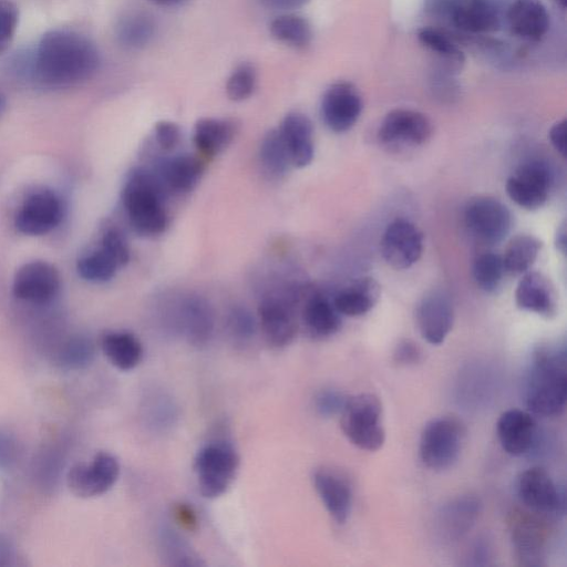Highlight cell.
<instances>
[{"label":"cell","mask_w":567,"mask_h":567,"mask_svg":"<svg viewBox=\"0 0 567 567\" xmlns=\"http://www.w3.org/2000/svg\"><path fill=\"white\" fill-rule=\"evenodd\" d=\"M100 63V52L87 37L54 29L45 32L34 48L14 55L9 70L37 86L62 89L92 78Z\"/></svg>","instance_id":"1"},{"label":"cell","mask_w":567,"mask_h":567,"mask_svg":"<svg viewBox=\"0 0 567 567\" xmlns=\"http://www.w3.org/2000/svg\"><path fill=\"white\" fill-rule=\"evenodd\" d=\"M525 402L530 412L542 416H556L565 411L567 402L565 347H542L534 353L525 384Z\"/></svg>","instance_id":"2"},{"label":"cell","mask_w":567,"mask_h":567,"mask_svg":"<svg viewBox=\"0 0 567 567\" xmlns=\"http://www.w3.org/2000/svg\"><path fill=\"white\" fill-rule=\"evenodd\" d=\"M165 193L153 171L136 167L128 173L122 190V203L136 234L151 237L166 229Z\"/></svg>","instance_id":"3"},{"label":"cell","mask_w":567,"mask_h":567,"mask_svg":"<svg viewBox=\"0 0 567 567\" xmlns=\"http://www.w3.org/2000/svg\"><path fill=\"white\" fill-rule=\"evenodd\" d=\"M340 426L351 444L374 452L382 447L385 431L382 424V404L373 393L347 396L340 412Z\"/></svg>","instance_id":"4"},{"label":"cell","mask_w":567,"mask_h":567,"mask_svg":"<svg viewBox=\"0 0 567 567\" xmlns=\"http://www.w3.org/2000/svg\"><path fill=\"white\" fill-rule=\"evenodd\" d=\"M193 467L200 494L205 498H218L236 478L239 455L231 442L214 440L197 451Z\"/></svg>","instance_id":"5"},{"label":"cell","mask_w":567,"mask_h":567,"mask_svg":"<svg viewBox=\"0 0 567 567\" xmlns=\"http://www.w3.org/2000/svg\"><path fill=\"white\" fill-rule=\"evenodd\" d=\"M425 10L464 33L493 32L501 25L495 0H425Z\"/></svg>","instance_id":"6"},{"label":"cell","mask_w":567,"mask_h":567,"mask_svg":"<svg viewBox=\"0 0 567 567\" xmlns=\"http://www.w3.org/2000/svg\"><path fill=\"white\" fill-rule=\"evenodd\" d=\"M301 291L299 287H287L286 290L267 292L259 301V323L267 343L272 348H285L296 337L297 305Z\"/></svg>","instance_id":"7"},{"label":"cell","mask_w":567,"mask_h":567,"mask_svg":"<svg viewBox=\"0 0 567 567\" xmlns=\"http://www.w3.org/2000/svg\"><path fill=\"white\" fill-rule=\"evenodd\" d=\"M465 431L454 417L440 416L429 421L420 436L419 455L430 470L444 471L458 460Z\"/></svg>","instance_id":"8"},{"label":"cell","mask_w":567,"mask_h":567,"mask_svg":"<svg viewBox=\"0 0 567 567\" xmlns=\"http://www.w3.org/2000/svg\"><path fill=\"white\" fill-rule=\"evenodd\" d=\"M555 183V173L544 159L532 158L517 166L506 181L508 197L519 207L535 210L545 205Z\"/></svg>","instance_id":"9"},{"label":"cell","mask_w":567,"mask_h":567,"mask_svg":"<svg viewBox=\"0 0 567 567\" xmlns=\"http://www.w3.org/2000/svg\"><path fill=\"white\" fill-rule=\"evenodd\" d=\"M463 221L468 234L484 245L502 243L512 229V214L498 199L477 196L467 202Z\"/></svg>","instance_id":"10"},{"label":"cell","mask_w":567,"mask_h":567,"mask_svg":"<svg viewBox=\"0 0 567 567\" xmlns=\"http://www.w3.org/2000/svg\"><path fill=\"white\" fill-rule=\"evenodd\" d=\"M516 494L530 511L546 515H564L566 493L542 467H529L516 481Z\"/></svg>","instance_id":"11"},{"label":"cell","mask_w":567,"mask_h":567,"mask_svg":"<svg viewBox=\"0 0 567 567\" xmlns=\"http://www.w3.org/2000/svg\"><path fill=\"white\" fill-rule=\"evenodd\" d=\"M432 131V123L425 114L410 109H395L381 121L378 140L391 150L415 147L425 144Z\"/></svg>","instance_id":"12"},{"label":"cell","mask_w":567,"mask_h":567,"mask_svg":"<svg viewBox=\"0 0 567 567\" xmlns=\"http://www.w3.org/2000/svg\"><path fill=\"white\" fill-rule=\"evenodd\" d=\"M120 475L117 458L106 452L97 453L90 463L73 465L66 475L70 491L78 497L87 498L110 491Z\"/></svg>","instance_id":"13"},{"label":"cell","mask_w":567,"mask_h":567,"mask_svg":"<svg viewBox=\"0 0 567 567\" xmlns=\"http://www.w3.org/2000/svg\"><path fill=\"white\" fill-rule=\"evenodd\" d=\"M424 238L420 228L409 219L396 218L388 224L381 238V254L394 269H408L423 252Z\"/></svg>","instance_id":"14"},{"label":"cell","mask_w":567,"mask_h":567,"mask_svg":"<svg viewBox=\"0 0 567 567\" xmlns=\"http://www.w3.org/2000/svg\"><path fill=\"white\" fill-rule=\"evenodd\" d=\"M362 110V96L357 86L348 81L332 83L321 99L322 121L334 133L351 130L361 116Z\"/></svg>","instance_id":"15"},{"label":"cell","mask_w":567,"mask_h":567,"mask_svg":"<svg viewBox=\"0 0 567 567\" xmlns=\"http://www.w3.org/2000/svg\"><path fill=\"white\" fill-rule=\"evenodd\" d=\"M172 327L188 344L205 347L212 340L215 329L213 307L204 297L188 295L178 303Z\"/></svg>","instance_id":"16"},{"label":"cell","mask_w":567,"mask_h":567,"mask_svg":"<svg viewBox=\"0 0 567 567\" xmlns=\"http://www.w3.org/2000/svg\"><path fill=\"white\" fill-rule=\"evenodd\" d=\"M60 289V275L47 261L33 260L22 265L16 272L12 284L13 295L31 303L51 301Z\"/></svg>","instance_id":"17"},{"label":"cell","mask_w":567,"mask_h":567,"mask_svg":"<svg viewBox=\"0 0 567 567\" xmlns=\"http://www.w3.org/2000/svg\"><path fill=\"white\" fill-rule=\"evenodd\" d=\"M62 206L59 197L51 190L31 194L16 215L17 229L29 236H40L52 230L60 223Z\"/></svg>","instance_id":"18"},{"label":"cell","mask_w":567,"mask_h":567,"mask_svg":"<svg viewBox=\"0 0 567 567\" xmlns=\"http://www.w3.org/2000/svg\"><path fill=\"white\" fill-rule=\"evenodd\" d=\"M415 319L421 337L430 344H441L453 328L451 299L443 291H430L417 303Z\"/></svg>","instance_id":"19"},{"label":"cell","mask_w":567,"mask_h":567,"mask_svg":"<svg viewBox=\"0 0 567 567\" xmlns=\"http://www.w3.org/2000/svg\"><path fill=\"white\" fill-rule=\"evenodd\" d=\"M313 487L324 508L337 524H344L352 509V487L344 474L321 466L312 473Z\"/></svg>","instance_id":"20"},{"label":"cell","mask_w":567,"mask_h":567,"mask_svg":"<svg viewBox=\"0 0 567 567\" xmlns=\"http://www.w3.org/2000/svg\"><path fill=\"white\" fill-rule=\"evenodd\" d=\"M497 439L502 449L512 456H523L534 449L537 424L530 413L512 409L503 412L496 423Z\"/></svg>","instance_id":"21"},{"label":"cell","mask_w":567,"mask_h":567,"mask_svg":"<svg viewBox=\"0 0 567 567\" xmlns=\"http://www.w3.org/2000/svg\"><path fill=\"white\" fill-rule=\"evenodd\" d=\"M482 511L481 501L473 495H461L445 503L437 512L435 528L446 542H457L475 525Z\"/></svg>","instance_id":"22"},{"label":"cell","mask_w":567,"mask_h":567,"mask_svg":"<svg viewBox=\"0 0 567 567\" xmlns=\"http://www.w3.org/2000/svg\"><path fill=\"white\" fill-rule=\"evenodd\" d=\"M515 303L524 311L550 319L557 313V293L544 274L527 271L522 275L515 290Z\"/></svg>","instance_id":"23"},{"label":"cell","mask_w":567,"mask_h":567,"mask_svg":"<svg viewBox=\"0 0 567 567\" xmlns=\"http://www.w3.org/2000/svg\"><path fill=\"white\" fill-rule=\"evenodd\" d=\"M153 173L166 192L186 193L199 182L204 164L194 155L178 154L159 159Z\"/></svg>","instance_id":"24"},{"label":"cell","mask_w":567,"mask_h":567,"mask_svg":"<svg viewBox=\"0 0 567 567\" xmlns=\"http://www.w3.org/2000/svg\"><path fill=\"white\" fill-rule=\"evenodd\" d=\"M286 144L291 165L306 167L315 155L313 127L309 117L300 112L288 113L278 128Z\"/></svg>","instance_id":"25"},{"label":"cell","mask_w":567,"mask_h":567,"mask_svg":"<svg viewBox=\"0 0 567 567\" xmlns=\"http://www.w3.org/2000/svg\"><path fill=\"white\" fill-rule=\"evenodd\" d=\"M506 20L511 32L527 41H539L549 28V14L540 0H515Z\"/></svg>","instance_id":"26"},{"label":"cell","mask_w":567,"mask_h":567,"mask_svg":"<svg viewBox=\"0 0 567 567\" xmlns=\"http://www.w3.org/2000/svg\"><path fill=\"white\" fill-rule=\"evenodd\" d=\"M341 317L332 297L320 291L308 295L301 311L305 330L313 339H326L336 334L342 326Z\"/></svg>","instance_id":"27"},{"label":"cell","mask_w":567,"mask_h":567,"mask_svg":"<svg viewBox=\"0 0 567 567\" xmlns=\"http://www.w3.org/2000/svg\"><path fill=\"white\" fill-rule=\"evenodd\" d=\"M381 288L373 278H359L332 296V302L341 316L359 317L368 313L378 302Z\"/></svg>","instance_id":"28"},{"label":"cell","mask_w":567,"mask_h":567,"mask_svg":"<svg viewBox=\"0 0 567 567\" xmlns=\"http://www.w3.org/2000/svg\"><path fill=\"white\" fill-rule=\"evenodd\" d=\"M543 530L533 520L518 522L512 532L515 557L520 565L539 567L545 565L546 542Z\"/></svg>","instance_id":"29"},{"label":"cell","mask_w":567,"mask_h":567,"mask_svg":"<svg viewBox=\"0 0 567 567\" xmlns=\"http://www.w3.org/2000/svg\"><path fill=\"white\" fill-rule=\"evenodd\" d=\"M416 37L419 42L435 55L437 60L435 70L453 75L462 70L465 63L464 53L442 30L424 27L419 29Z\"/></svg>","instance_id":"30"},{"label":"cell","mask_w":567,"mask_h":567,"mask_svg":"<svg viewBox=\"0 0 567 567\" xmlns=\"http://www.w3.org/2000/svg\"><path fill=\"white\" fill-rule=\"evenodd\" d=\"M236 124L228 118L205 117L196 122L194 144L198 152L213 157L223 152L234 140Z\"/></svg>","instance_id":"31"},{"label":"cell","mask_w":567,"mask_h":567,"mask_svg":"<svg viewBox=\"0 0 567 567\" xmlns=\"http://www.w3.org/2000/svg\"><path fill=\"white\" fill-rule=\"evenodd\" d=\"M101 348L112 365L122 371L136 368L143 359L140 340L128 331H109L101 339Z\"/></svg>","instance_id":"32"},{"label":"cell","mask_w":567,"mask_h":567,"mask_svg":"<svg viewBox=\"0 0 567 567\" xmlns=\"http://www.w3.org/2000/svg\"><path fill=\"white\" fill-rule=\"evenodd\" d=\"M157 548L163 564L169 567H203L204 560L174 528L163 526L157 533Z\"/></svg>","instance_id":"33"},{"label":"cell","mask_w":567,"mask_h":567,"mask_svg":"<svg viewBox=\"0 0 567 567\" xmlns=\"http://www.w3.org/2000/svg\"><path fill=\"white\" fill-rule=\"evenodd\" d=\"M542 248V241L533 235L520 234L513 237L502 256L505 271L511 276L527 272Z\"/></svg>","instance_id":"34"},{"label":"cell","mask_w":567,"mask_h":567,"mask_svg":"<svg viewBox=\"0 0 567 567\" xmlns=\"http://www.w3.org/2000/svg\"><path fill=\"white\" fill-rule=\"evenodd\" d=\"M259 163L264 174L280 179L291 165L290 157L278 128L269 130L259 146Z\"/></svg>","instance_id":"35"},{"label":"cell","mask_w":567,"mask_h":567,"mask_svg":"<svg viewBox=\"0 0 567 567\" xmlns=\"http://www.w3.org/2000/svg\"><path fill=\"white\" fill-rule=\"evenodd\" d=\"M269 31L278 42L290 48L303 49L312 40L309 21L298 14H281L271 20Z\"/></svg>","instance_id":"36"},{"label":"cell","mask_w":567,"mask_h":567,"mask_svg":"<svg viewBox=\"0 0 567 567\" xmlns=\"http://www.w3.org/2000/svg\"><path fill=\"white\" fill-rule=\"evenodd\" d=\"M505 274L502 256L493 251L480 254L472 265V276L476 286L487 293L499 288Z\"/></svg>","instance_id":"37"},{"label":"cell","mask_w":567,"mask_h":567,"mask_svg":"<svg viewBox=\"0 0 567 567\" xmlns=\"http://www.w3.org/2000/svg\"><path fill=\"white\" fill-rule=\"evenodd\" d=\"M155 24L143 13H134L123 18L116 27L120 43L127 48H141L154 37Z\"/></svg>","instance_id":"38"},{"label":"cell","mask_w":567,"mask_h":567,"mask_svg":"<svg viewBox=\"0 0 567 567\" xmlns=\"http://www.w3.org/2000/svg\"><path fill=\"white\" fill-rule=\"evenodd\" d=\"M76 268L79 275L84 280L99 284L111 280L120 267L113 258L100 247L80 258Z\"/></svg>","instance_id":"39"},{"label":"cell","mask_w":567,"mask_h":567,"mask_svg":"<svg viewBox=\"0 0 567 567\" xmlns=\"http://www.w3.org/2000/svg\"><path fill=\"white\" fill-rule=\"evenodd\" d=\"M94 358V346L90 339L76 336L69 339L60 350L58 362L66 370L87 367Z\"/></svg>","instance_id":"40"},{"label":"cell","mask_w":567,"mask_h":567,"mask_svg":"<svg viewBox=\"0 0 567 567\" xmlns=\"http://www.w3.org/2000/svg\"><path fill=\"white\" fill-rule=\"evenodd\" d=\"M226 330L235 343L244 346L254 339L257 321L248 308L236 305L226 315Z\"/></svg>","instance_id":"41"},{"label":"cell","mask_w":567,"mask_h":567,"mask_svg":"<svg viewBox=\"0 0 567 567\" xmlns=\"http://www.w3.org/2000/svg\"><path fill=\"white\" fill-rule=\"evenodd\" d=\"M257 74L254 65L243 62L230 73L226 83V93L231 101L248 99L255 91Z\"/></svg>","instance_id":"42"},{"label":"cell","mask_w":567,"mask_h":567,"mask_svg":"<svg viewBox=\"0 0 567 567\" xmlns=\"http://www.w3.org/2000/svg\"><path fill=\"white\" fill-rule=\"evenodd\" d=\"M145 404V419L150 426L155 430H165L174 424L176 406L171 398L165 394H155Z\"/></svg>","instance_id":"43"},{"label":"cell","mask_w":567,"mask_h":567,"mask_svg":"<svg viewBox=\"0 0 567 567\" xmlns=\"http://www.w3.org/2000/svg\"><path fill=\"white\" fill-rule=\"evenodd\" d=\"M19 21V10L11 0H0V53L10 45Z\"/></svg>","instance_id":"44"},{"label":"cell","mask_w":567,"mask_h":567,"mask_svg":"<svg viewBox=\"0 0 567 567\" xmlns=\"http://www.w3.org/2000/svg\"><path fill=\"white\" fill-rule=\"evenodd\" d=\"M101 248L113 258L118 267L125 266L130 260L128 244L124 235L116 228H110L103 234Z\"/></svg>","instance_id":"45"},{"label":"cell","mask_w":567,"mask_h":567,"mask_svg":"<svg viewBox=\"0 0 567 567\" xmlns=\"http://www.w3.org/2000/svg\"><path fill=\"white\" fill-rule=\"evenodd\" d=\"M431 78V91L442 103H453L460 95V85L455 75L434 70Z\"/></svg>","instance_id":"46"},{"label":"cell","mask_w":567,"mask_h":567,"mask_svg":"<svg viewBox=\"0 0 567 567\" xmlns=\"http://www.w3.org/2000/svg\"><path fill=\"white\" fill-rule=\"evenodd\" d=\"M347 396L333 389H324L315 398V408L323 417H331L340 414Z\"/></svg>","instance_id":"47"},{"label":"cell","mask_w":567,"mask_h":567,"mask_svg":"<svg viewBox=\"0 0 567 567\" xmlns=\"http://www.w3.org/2000/svg\"><path fill=\"white\" fill-rule=\"evenodd\" d=\"M154 136L157 145L163 151H171L178 144L181 131L175 123L161 121L155 125Z\"/></svg>","instance_id":"48"},{"label":"cell","mask_w":567,"mask_h":567,"mask_svg":"<svg viewBox=\"0 0 567 567\" xmlns=\"http://www.w3.org/2000/svg\"><path fill=\"white\" fill-rule=\"evenodd\" d=\"M421 359V349L411 340L400 341L393 352V360L399 365H413L419 363Z\"/></svg>","instance_id":"49"},{"label":"cell","mask_w":567,"mask_h":567,"mask_svg":"<svg viewBox=\"0 0 567 567\" xmlns=\"http://www.w3.org/2000/svg\"><path fill=\"white\" fill-rule=\"evenodd\" d=\"M17 455V440L10 432L0 429V468L10 467L16 462Z\"/></svg>","instance_id":"50"},{"label":"cell","mask_w":567,"mask_h":567,"mask_svg":"<svg viewBox=\"0 0 567 567\" xmlns=\"http://www.w3.org/2000/svg\"><path fill=\"white\" fill-rule=\"evenodd\" d=\"M548 138L551 146L563 157L567 154V121L565 118L557 121L548 132Z\"/></svg>","instance_id":"51"},{"label":"cell","mask_w":567,"mask_h":567,"mask_svg":"<svg viewBox=\"0 0 567 567\" xmlns=\"http://www.w3.org/2000/svg\"><path fill=\"white\" fill-rule=\"evenodd\" d=\"M493 559V550L486 539H478L468 551V564L474 566H488Z\"/></svg>","instance_id":"52"},{"label":"cell","mask_w":567,"mask_h":567,"mask_svg":"<svg viewBox=\"0 0 567 567\" xmlns=\"http://www.w3.org/2000/svg\"><path fill=\"white\" fill-rule=\"evenodd\" d=\"M16 550L12 542L0 534V567H9L14 564Z\"/></svg>","instance_id":"53"},{"label":"cell","mask_w":567,"mask_h":567,"mask_svg":"<svg viewBox=\"0 0 567 567\" xmlns=\"http://www.w3.org/2000/svg\"><path fill=\"white\" fill-rule=\"evenodd\" d=\"M266 6L277 9L298 8L309 0H261Z\"/></svg>","instance_id":"54"},{"label":"cell","mask_w":567,"mask_h":567,"mask_svg":"<svg viewBox=\"0 0 567 567\" xmlns=\"http://www.w3.org/2000/svg\"><path fill=\"white\" fill-rule=\"evenodd\" d=\"M176 514L179 520L186 526L190 527L196 523L195 515L188 507L179 506L176 511Z\"/></svg>","instance_id":"55"},{"label":"cell","mask_w":567,"mask_h":567,"mask_svg":"<svg viewBox=\"0 0 567 567\" xmlns=\"http://www.w3.org/2000/svg\"><path fill=\"white\" fill-rule=\"evenodd\" d=\"M566 224L563 223L559 228L557 229L556 236H555V245L556 248L561 252L565 254L566 251V241H567V235H566Z\"/></svg>","instance_id":"56"},{"label":"cell","mask_w":567,"mask_h":567,"mask_svg":"<svg viewBox=\"0 0 567 567\" xmlns=\"http://www.w3.org/2000/svg\"><path fill=\"white\" fill-rule=\"evenodd\" d=\"M6 110H7V96L2 92V90H0V117L4 114Z\"/></svg>","instance_id":"57"},{"label":"cell","mask_w":567,"mask_h":567,"mask_svg":"<svg viewBox=\"0 0 567 567\" xmlns=\"http://www.w3.org/2000/svg\"><path fill=\"white\" fill-rule=\"evenodd\" d=\"M157 4H161V6H174V4H177L179 2H182L183 0H151Z\"/></svg>","instance_id":"58"},{"label":"cell","mask_w":567,"mask_h":567,"mask_svg":"<svg viewBox=\"0 0 567 567\" xmlns=\"http://www.w3.org/2000/svg\"><path fill=\"white\" fill-rule=\"evenodd\" d=\"M555 1L563 9H565L567 7V0H555Z\"/></svg>","instance_id":"59"}]
</instances>
